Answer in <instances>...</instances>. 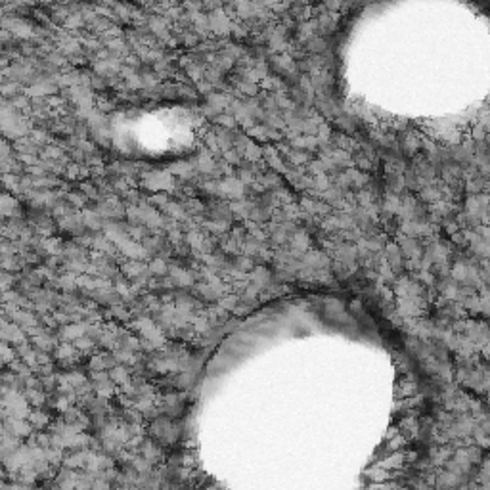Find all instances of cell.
<instances>
[{
    "mask_svg": "<svg viewBox=\"0 0 490 490\" xmlns=\"http://www.w3.org/2000/svg\"><path fill=\"white\" fill-rule=\"evenodd\" d=\"M6 433L8 435H12V437H15V439H19V437H27V435L31 433V425L25 423V421L19 419V417H8Z\"/></svg>",
    "mask_w": 490,
    "mask_h": 490,
    "instance_id": "obj_1",
    "label": "cell"
},
{
    "mask_svg": "<svg viewBox=\"0 0 490 490\" xmlns=\"http://www.w3.org/2000/svg\"><path fill=\"white\" fill-rule=\"evenodd\" d=\"M2 182L6 184V188H10V190H17V188H19V180H17L15 175H12V173L2 175Z\"/></svg>",
    "mask_w": 490,
    "mask_h": 490,
    "instance_id": "obj_2",
    "label": "cell"
},
{
    "mask_svg": "<svg viewBox=\"0 0 490 490\" xmlns=\"http://www.w3.org/2000/svg\"><path fill=\"white\" fill-rule=\"evenodd\" d=\"M29 421L31 425H35V427H40V425H44V421H46V417H44L42 412H29Z\"/></svg>",
    "mask_w": 490,
    "mask_h": 490,
    "instance_id": "obj_3",
    "label": "cell"
},
{
    "mask_svg": "<svg viewBox=\"0 0 490 490\" xmlns=\"http://www.w3.org/2000/svg\"><path fill=\"white\" fill-rule=\"evenodd\" d=\"M27 396H29V402L37 404V406L42 402V395H40V393H37V391H29V393H27Z\"/></svg>",
    "mask_w": 490,
    "mask_h": 490,
    "instance_id": "obj_4",
    "label": "cell"
},
{
    "mask_svg": "<svg viewBox=\"0 0 490 490\" xmlns=\"http://www.w3.org/2000/svg\"><path fill=\"white\" fill-rule=\"evenodd\" d=\"M2 90V94H15V84H8V87H2L0 88Z\"/></svg>",
    "mask_w": 490,
    "mask_h": 490,
    "instance_id": "obj_5",
    "label": "cell"
},
{
    "mask_svg": "<svg viewBox=\"0 0 490 490\" xmlns=\"http://www.w3.org/2000/svg\"><path fill=\"white\" fill-rule=\"evenodd\" d=\"M2 364H4V362H2V360H0V368H2Z\"/></svg>",
    "mask_w": 490,
    "mask_h": 490,
    "instance_id": "obj_6",
    "label": "cell"
}]
</instances>
